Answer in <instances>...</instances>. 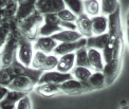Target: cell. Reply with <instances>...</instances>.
Wrapping results in <instances>:
<instances>
[{"label":"cell","instance_id":"11","mask_svg":"<svg viewBox=\"0 0 129 109\" xmlns=\"http://www.w3.org/2000/svg\"><path fill=\"white\" fill-rule=\"evenodd\" d=\"M58 43L59 42L56 41L52 36H38L37 39L33 41V47L35 51H42L51 54L52 52H54Z\"/></svg>","mask_w":129,"mask_h":109},{"label":"cell","instance_id":"37","mask_svg":"<svg viewBox=\"0 0 129 109\" xmlns=\"http://www.w3.org/2000/svg\"><path fill=\"white\" fill-rule=\"evenodd\" d=\"M126 30H127V42H128V47H129V26L126 25Z\"/></svg>","mask_w":129,"mask_h":109},{"label":"cell","instance_id":"26","mask_svg":"<svg viewBox=\"0 0 129 109\" xmlns=\"http://www.w3.org/2000/svg\"><path fill=\"white\" fill-rule=\"evenodd\" d=\"M66 8L76 15L79 16L84 13V1L83 0H63Z\"/></svg>","mask_w":129,"mask_h":109},{"label":"cell","instance_id":"5","mask_svg":"<svg viewBox=\"0 0 129 109\" xmlns=\"http://www.w3.org/2000/svg\"><path fill=\"white\" fill-rule=\"evenodd\" d=\"M60 19L57 14H47L45 15V22L39 30V36H53L57 32L63 29L59 25Z\"/></svg>","mask_w":129,"mask_h":109},{"label":"cell","instance_id":"41","mask_svg":"<svg viewBox=\"0 0 129 109\" xmlns=\"http://www.w3.org/2000/svg\"><path fill=\"white\" fill-rule=\"evenodd\" d=\"M83 1H85V0H83Z\"/></svg>","mask_w":129,"mask_h":109},{"label":"cell","instance_id":"6","mask_svg":"<svg viewBox=\"0 0 129 109\" xmlns=\"http://www.w3.org/2000/svg\"><path fill=\"white\" fill-rule=\"evenodd\" d=\"M66 8L63 0H37L36 11L42 15L57 14Z\"/></svg>","mask_w":129,"mask_h":109},{"label":"cell","instance_id":"29","mask_svg":"<svg viewBox=\"0 0 129 109\" xmlns=\"http://www.w3.org/2000/svg\"><path fill=\"white\" fill-rule=\"evenodd\" d=\"M58 59H59V57H58L56 54H52V53L49 54L41 70L42 71H51V70L56 69L57 64H58Z\"/></svg>","mask_w":129,"mask_h":109},{"label":"cell","instance_id":"3","mask_svg":"<svg viewBox=\"0 0 129 109\" xmlns=\"http://www.w3.org/2000/svg\"><path fill=\"white\" fill-rule=\"evenodd\" d=\"M123 49H124V39H123V34H122L116 41V45L113 51V57H112V59L109 63L105 64V67L103 70L106 77V85H111L120 74Z\"/></svg>","mask_w":129,"mask_h":109},{"label":"cell","instance_id":"33","mask_svg":"<svg viewBox=\"0 0 129 109\" xmlns=\"http://www.w3.org/2000/svg\"><path fill=\"white\" fill-rule=\"evenodd\" d=\"M59 25L63 30H76V23L75 22H70V21L60 20Z\"/></svg>","mask_w":129,"mask_h":109},{"label":"cell","instance_id":"1","mask_svg":"<svg viewBox=\"0 0 129 109\" xmlns=\"http://www.w3.org/2000/svg\"><path fill=\"white\" fill-rule=\"evenodd\" d=\"M20 31L18 30L17 22L13 19L12 30L9 35V38L5 42L4 47L0 52V68H7L13 64V62L17 58V50L19 46Z\"/></svg>","mask_w":129,"mask_h":109},{"label":"cell","instance_id":"2","mask_svg":"<svg viewBox=\"0 0 129 109\" xmlns=\"http://www.w3.org/2000/svg\"><path fill=\"white\" fill-rule=\"evenodd\" d=\"M16 22H17L18 30L21 34L31 41H35L39 36V30L41 25L45 22V15L35 11L26 18L20 21H16Z\"/></svg>","mask_w":129,"mask_h":109},{"label":"cell","instance_id":"18","mask_svg":"<svg viewBox=\"0 0 129 109\" xmlns=\"http://www.w3.org/2000/svg\"><path fill=\"white\" fill-rule=\"evenodd\" d=\"M52 37L58 42H73L79 40L84 36L77 30H62L55 33Z\"/></svg>","mask_w":129,"mask_h":109},{"label":"cell","instance_id":"13","mask_svg":"<svg viewBox=\"0 0 129 109\" xmlns=\"http://www.w3.org/2000/svg\"><path fill=\"white\" fill-rule=\"evenodd\" d=\"M18 10L15 16L16 21H20L26 18L31 14L36 11V2L37 0H17Z\"/></svg>","mask_w":129,"mask_h":109},{"label":"cell","instance_id":"30","mask_svg":"<svg viewBox=\"0 0 129 109\" xmlns=\"http://www.w3.org/2000/svg\"><path fill=\"white\" fill-rule=\"evenodd\" d=\"M57 16L59 17L60 20H63V21H70V22H75L77 19V16L75 15L72 11H70L69 9L64 8L63 10L59 11L57 13Z\"/></svg>","mask_w":129,"mask_h":109},{"label":"cell","instance_id":"36","mask_svg":"<svg viewBox=\"0 0 129 109\" xmlns=\"http://www.w3.org/2000/svg\"><path fill=\"white\" fill-rule=\"evenodd\" d=\"M0 21H1V22L4 21V9L0 10Z\"/></svg>","mask_w":129,"mask_h":109},{"label":"cell","instance_id":"38","mask_svg":"<svg viewBox=\"0 0 129 109\" xmlns=\"http://www.w3.org/2000/svg\"><path fill=\"white\" fill-rule=\"evenodd\" d=\"M122 109H129V105H126V106H123Z\"/></svg>","mask_w":129,"mask_h":109},{"label":"cell","instance_id":"10","mask_svg":"<svg viewBox=\"0 0 129 109\" xmlns=\"http://www.w3.org/2000/svg\"><path fill=\"white\" fill-rule=\"evenodd\" d=\"M84 47H87V38L86 37H83L79 40L73 42H59L55 48L54 54H56L57 56H60L68 53H75L78 49Z\"/></svg>","mask_w":129,"mask_h":109},{"label":"cell","instance_id":"27","mask_svg":"<svg viewBox=\"0 0 129 109\" xmlns=\"http://www.w3.org/2000/svg\"><path fill=\"white\" fill-rule=\"evenodd\" d=\"M49 54L45 53L42 51H34V55L33 59H32V64H31V68L37 69V70H41L42 66L46 62V59Z\"/></svg>","mask_w":129,"mask_h":109},{"label":"cell","instance_id":"14","mask_svg":"<svg viewBox=\"0 0 129 109\" xmlns=\"http://www.w3.org/2000/svg\"><path fill=\"white\" fill-rule=\"evenodd\" d=\"M88 58L90 64V69L92 71H103L105 67V61L103 56V51L98 49H88Z\"/></svg>","mask_w":129,"mask_h":109},{"label":"cell","instance_id":"19","mask_svg":"<svg viewBox=\"0 0 129 109\" xmlns=\"http://www.w3.org/2000/svg\"><path fill=\"white\" fill-rule=\"evenodd\" d=\"M109 39V34H102V35H92L87 38V48L98 49L100 51H103Z\"/></svg>","mask_w":129,"mask_h":109},{"label":"cell","instance_id":"12","mask_svg":"<svg viewBox=\"0 0 129 109\" xmlns=\"http://www.w3.org/2000/svg\"><path fill=\"white\" fill-rule=\"evenodd\" d=\"M34 90L37 94L44 97H53L63 94V91L59 84H37V86L34 87Z\"/></svg>","mask_w":129,"mask_h":109},{"label":"cell","instance_id":"40","mask_svg":"<svg viewBox=\"0 0 129 109\" xmlns=\"http://www.w3.org/2000/svg\"><path fill=\"white\" fill-rule=\"evenodd\" d=\"M1 23H2V22H1V21H0V24H1Z\"/></svg>","mask_w":129,"mask_h":109},{"label":"cell","instance_id":"22","mask_svg":"<svg viewBox=\"0 0 129 109\" xmlns=\"http://www.w3.org/2000/svg\"><path fill=\"white\" fill-rule=\"evenodd\" d=\"M92 72H93L92 70L88 67H79V66H75L71 71L73 77L79 81H83V83H87Z\"/></svg>","mask_w":129,"mask_h":109},{"label":"cell","instance_id":"8","mask_svg":"<svg viewBox=\"0 0 129 109\" xmlns=\"http://www.w3.org/2000/svg\"><path fill=\"white\" fill-rule=\"evenodd\" d=\"M35 81L32 79L31 77L26 75H19L11 81L8 85V88L10 90H15V91H20V92H25L29 93L30 91H32L35 87Z\"/></svg>","mask_w":129,"mask_h":109},{"label":"cell","instance_id":"16","mask_svg":"<svg viewBox=\"0 0 129 109\" xmlns=\"http://www.w3.org/2000/svg\"><path fill=\"white\" fill-rule=\"evenodd\" d=\"M92 22V33L93 35H102L108 33V16L101 14L99 16L91 18Z\"/></svg>","mask_w":129,"mask_h":109},{"label":"cell","instance_id":"9","mask_svg":"<svg viewBox=\"0 0 129 109\" xmlns=\"http://www.w3.org/2000/svg\"><path fill=\"white\" fill-rule=\"evenodd\" d=\"M73 78V75L71 72L69 73H62L59 71H44V73L41 74L40 78L37 84H46V83H50V84H62L63 81H66L68 79Z\"/></svg>","mask_w":129,"mask_h":109},{"label":"cell","instance_id":"17","mask_svg":"<svg viewBox=\"0 0 129 109\" xmlns=\"http://www.w3.org/2000/svg\"><path fill=\"white\" fill-rule=\"evenodd\" d=\"M75 67V53H68L59 56L56 70L62 73L71 72Z\"/></svg>","mask_w":129,"mask_h":109},{"label":"cell","instance_id":"28","mask_svg":"<svg viewBox=\"0 0 129 109\" xmlns=\"http://www.w3.org/2000/svg\"><path fill=\"white\" fill-rule=\"evenodd\" d=\"M101 4H102V14L106 16L113 13L120 7L117 0H101Z\"/></svg>","mask_w":129,"mask_h":109},{"label":"cell","instance_id":"24","mask_svg":"<svg viewBox=\"0 0 129 109\" xmlns=\"http://www.w3.org/2000/svg\"><path fill=\"white\" fill-rule=\"evenodd\" d=\"M12 22H13V19L9 21H3L0 24V52H1L2 48L4 47L5 42H7L9 38L11 30H12Z\"/></svg>","mask_w":129,"mask_h":109},{"label":"cell","instance_id":"7","mask_svg":"<svg viewBox=\"0 0 129 109\" xmlns=\"http://www.w3.org/2000/svg\"><path fill=\"white\" fill-rule=\"evenodd\" d=\"M60 87L63 91V94H80L93 90L88 85V83H83L76 78H71L60 84Z\"/></svg>","mask_w":129,"mask_h":109},{"label":"cell","instance_id":"21","mask_svg":"<svg viewBox=\"0 0 129 109\" xmlns=\"http://www.w3.org/2000/svg\"><path fill=\"white\" fill-rule=\"evenodd\" d=\"M87 83L93 90L105 87L106 86V77H105L104 72L103 71H93Z\"/></svg>","mask_w":129,"mask_h":109},{"label":"cell","instance_id":"32","mask_svg":"<svg viewBox=\"0 0 129 109\" xmlns=\"http://www.w3.org/2000/svg\"><path fill=\"white\" fill-rule=\"evenodd\" d=\"M16 106H17V103H14L5 97L2 101H0V109H16Z\"/></svg>","mask_w":129,"mask_h":109},{"label":"cell","instance_id":"15","mask_svg":"<svg viewBox=\"0 0 129 109\" xmlns=\"http://www.w3.org/2000/svg\"><path fill=\"white\" fill-rule=\"evenodd\" d=\"M76 23V30L82 34L84 37L88 38L92 36V22H91V17L83 13L82 15L77 16V19L75 21Z\"/></svg>","mask_w":129,"mask_h":109},{"label":"cell","instance_id":"25","mask_svg":"<svg viewBox=\"0 0 129 109\" xmlns=\"http://www.w3.org/2000/svg\"><path fill=\"white\" fill-rule=\"evenodd\" d=\"M17 10H18L17 0H9L7 7L4 8V21L15 19Z\"/></svg>","mask_w":129,"mask_h":109},{"label":"cell","instance_id":"4","mask_svg":"<svg viewBox=\"0 0 129 109\" xmlns=\"http://www.w3.org/2000/svg\"><path fill=\"white\" fill-rule=\"evenodd\" d=\"M34 47H33V41H31L26 37H24L20 33L19 38V46L17 50V61L22 64L23 66L31 68L32 59L34 55Z\"/></svg>","mask_w":129,"mask_h":109},{"label":"cell","instance_id":"23","mask_svg":"<svg viewBox=\"0 0 129 109\" xmlns=\"http://www.w3.org/2000/svg\"><path fill=\"white\" fill-rule=\"evenodd\" d=\"M75 66L88 67L90 68L89 58H88V48H80L75 52Z\"/></svg>","mask_w":129,"mask_h":109},{"label":"cell","instance_id":"35","mask_svg":"<svg viewBox=\"0 0 129 109\" xmlns=\"http://www.w3.org/2000/svg\"><path fill=\"white\" fill-rule=\"evenodd\" d=\"M9 0H0V10H3L8 4Z\"/></svg>","mask_w":129,"mask_h":109},{"label":"cell","instance_id":"20","mask_svg":"<svg viewBox=\"0 0 129 109\" xmlns=\"http://www.w3.org/2000/svg\"><path fill=\"white\" fill-rule=\"evenodd\" d=\"M84 13L89 17H95L102 14V4L100 0H85Z\"/></svg>","mask_w":129,"mask_h":109},{"label":"cell","instance_id":"31","mask_svg":"<svg viewBox=\"0 0 129 109\" xmlns=\"http://www.w3.org/2000/svg\"><path fill=\"white\" fill-rule=\"evenodd\" d=\"M31 100H30V96L26 94L24 97H22L18 103H17V106H16V109H31Z\"/></svg>","mask_w":129,"mask_h":109},{"label":"cell","instance_id":"39","mask_svg":"<svg viewBox=\"0 0 129 109\" xmlns=\"http://www.w3.org/2000/svg\"><path fill=\"white\" fill-rule=\"evenodd\" d=\"M126 18H129V11H128V13H127V16H126Z\"/></svg>","mask_w":129,"mask_h":109},{"label":"cell","instance_id":"34","mask_svg":"<svg viewBox=\"0 0 129 109\" xmlns=\"http://www.w3.org/2000/svg\"><path fill=\"white\" fill-rule=\"evenodd\" d=\"M10 91V89L8 88L7 86H3V85H0V101H2L5 96H7L8 92Z\"/></svg>","mask_w":129,"mask_h":109}]
</instances>
